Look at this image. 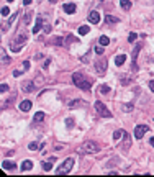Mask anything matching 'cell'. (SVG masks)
<instances>
[{
  "label": "cell",
  "mask_w": 154,
  "mask_h": 177,
  "mask_svg": "<svg viewBox=\"0 0 154 177\" xmlns=\"http://www.w3.org/2000/svg\"><path fill=\"white\" fill-rule=\"evenodd\" d=\"M72 82L79 87L80 90H89V89L92 87V82H90V80H89L85 75L79 74V72H74V74H72Z\"/></svg>",
  "instance_id": "1"
},
{
  "label": "cell",
  "mask_w": 154,
  "mask_h": 177,
  "mask_svg": "<svg viewBox=\"0 0 154 177\" xmlns=\"http://www.w3.org/2000/svg\"><path fill=\"white\" fill-rule=\"evenodd\" d=\"M100 151V146L95 143V141H85L79 148L80 154H97Z\"/></svg>",
  "instance_id": "2"
},
{
  "label": "cell",
  "mask_w": 154,
  "mask_h": 177,
  "mask_svg": "<svg viewBox=\"0 0 154 177\" xmlns=\"http://www.w3.org/2000/svg\"><path fill=\"white\" fill-rule=\"evenodd\" d=\"M25 43H26V35L25 33H18L17 36L12 39V43H10V49H12L13 53H18V51L23 48Z\"/></svg>",
  "instance_id": "3"
},
{
  "label": "cell",
  "mask_w": 154,
  "mask_h": 177,
  "mask_svg": "<svg viewBox=\"0 0 154 177\" xmlns=\"http://www.w3.org/2000/svg\"><path fill=\"white\" fill-rule=\"evenodd\" d=\"M72 166H74V157H67V159L64 161L63 164H61L58 169H56V174H58V176L69 174V172H71V169H72Z\"/></svg>",
  "instance_id": "4"
},
{
  "label": "cell",
  "mask_w": 154,
  "mask_h": 177,
  "mask_svg": "<svg viewBox=\"0 0 154 177\" xmlns=\"http://www.w3.org/2000/svg\"><path fill=\"white\" fill-rule=\"evenodd\" d=\"M94 108H95V111H97V115L98 116H102V118H112V113H110V110L107 108L105 103H102V102L97 100V102L94 103Z\"/></svg>",
  "instance_id": "5"
},
{
  "label": "cell",
  "mask_w": 154,
  "mask_h": 177,
  "mask_svg": "<svg viewBox=\"0 0 154 177\" xmlns=\"http://www.w3.org/2000/svg\"><path fill=\"white\" fill-rule=\"evenodd\" d=\"M107 62L108 61H107L105 58H100L98 61L95 62V72L98 75H103L105 72H107Z\"/></svg>",
  "instance_id": "6"
},
{
  "label": "cell",
  "mask_w": 154,
  "mask_h": 177,
  "mask_svg": "<svg viewBox=\"0 0 154 177\" xmlns=\"http://www.w3.org/2000/svg\"><path fill=\"white\" fill-rule=\"evenodd\" d=\"M148 131H149V126H148V125H136V126H134V133H133V135H134L136 140H141Z\"/></svg>",
  "instance_id": "7"
},
{
  "label": "cell",
  "mask_w": 154,
  "mask_h": 177,
  "mask_svg": "<svg viewBox=\"0 0 154 177\" xmlns=\"http://www.w3.org/2000/svg\"><path fill=\"white\" fill-rule=\"evenodd\" d=\"M89 21L94 23V25H98L100 23V13L97 12V10H92V12L89 13Z\"/></svg>",
  "instance_id": "8"
},
{
  "label": "cell",
  "mask_w": 154,
  "mask_h": 177,
  "mask_svg": "<svg viewBox=\"0 0 154 177\" xmlns=\"http://www.w3.org/2000/svg\"><path fill=\"white\" fill-rule=\"evenodd\" d=\"M21 90L26 92V94H30L31 90H34V82H31V80H26V82L21 84Z\"/></svg>",
  "instance_id": "9"
},
{
  "label": "cell",
  "mask_w": 154,
  "mask_h": 177,
  "mask_svg": "<svg viewBox=\"0 0 154 177\" xmlns=\"http://www.w3.org/2000/svg\"><path fill=\"white\" fill-rule=\"evenodd\" d=\"M63 10H64L66 13H69V15H72V13H75L77 7H75V4H64V5H63Z\"/></svg>",
  "instance_id": "10"
},
{
  "label": "cell",
  "mask_w": 154,
  "mask_h": 177,
  "mask_svg": "<svg viewBox=\"0 0 154 177\" xmlns=\"http://www.w3.org/2000/svg\"><path fill=\"white\" fill-rule=\"evenodd\" d=\"M31 107H33V103L30 102V100H23V102L20 103V110L21 111H30Z\"/></svg>",
  "instance_id": "11"
},
{
  "label": "cell",
  "mask_w": 154,
  "mask_h": 177,
  "mask_svg": "<svg viewBox=\"0 0 154 177\" xmlns=\"http://www.w3.org/2000/svg\"><path fill=\"white\" fill-rule=\"evenodd\" d=\"M20 169L23 171V172H26V171H31V169H33V162H31V161H23V162H21V166H20Z\"/></svg>",
  "instance_id": "12"
},
{
  "label": "cell",
  "mask_w": 154,
  "mask_h": 177,
  "mask_svg": "<svg viewBox=\"0 0 154 177\" xmlns=\"http://www.w3.org/2000/svg\"><path fill=\"white\" fill-rule=\"evenodd\" d=\"M41 28H43V17H38V18H36V25L33 26V33L36 35Z\"/></svg>",
  "instance_id": "13"
},
{
  "label": "cell",
  "mask_w": 154,
  "mask_h": 177,
  "mask_svg": "<svg viewBox=\"0 0 154 177\" xmlns=\"http://www.w3.org/2000/svg\"><path fill=\"white\" fill-rule=\"evenodd\" d=\"M125 61H126V56H125V54H118L117 58H115V64H117V66H123V64H125Z\"/></svg>",
  "instance_id": "14"
},
{
  "label": "cell",
  "mask_w": 154,
  "mask_h": 177,
  "mask_svg": "<svg viewBox=\"0 0 154 177\" xmlns=\"http://www.w3.org/2000/svg\"><path fill=\"white\" fill-rule=\"evenodd\" d=\"M2 167L4 169H15L17 164H15L13 161H4V162H2Z\"/></svg>",
  "instance_id": "15"
},
{
  "label": "cell",
  "mask_w": 154,
  "mask_h": 177,
  "mask_svg": "<svg viewBox=\"0 0 154 177\" xmlns=\"http://www.w3.org/2000/svg\"><path fill=\"white\" fill-rule=\"evenodd\" d=\"M41 167H43V171H44V172H48V171H51V169H53V161H43V164H41Z\"/></svg>",
  "instance_id": "16"
},
{
  "label": "cell",
  "mask_w": 154,
  "mask_h": 177,
  "mask_svg": "<svg viewBox=\"0 0 154 177\" xmlns=\"http://www.w3.org/2000/svg\"><path fill=\"white\" fill-rule=\"evenodd\" d=\"M120 7L123 10H129L131 8V0H120Z\"/></svg>",
  "instance_id": "17"
},
{
  "label": "cell",
  "mask_w": 154,
  "mask_h": 177,
  "mask_svg": "<svg viewBox=\"0 0 154 177\" xmlns=\"http://www.w3.org/2000/svg\"><path fill=\"white\" fill-rule=\"evenodd\" d=\"M105 23H120V18H117V17H112V15H107L105 17Z\"/></svg>",
  "instance_id": "18"
},
{
  "label": "cell",
  "mask_w": 154,
  "mask_h": 177,
  "mask_svg": "<svg viewBox=\"0 0 154 177\" xmlns=\"http://www.w3.org/2000/svg\"><path fill=\"white\" fill-rule=\"evenodd\" d=\"M133 108H134V105L131 102L123 103V105H121V111H133Z\"/></svg>",
  "instance_id": "19"
},
{
  "label": "cell",
  "mask_w": 154,
  "mask_h": 177,
  "mask_svg": "<svg viewBox=\"0 0 154 177\" xmlns=\"http://www.w3.org/2000/svg\"><path fill=\"white\" fill-rule=\"evenodd\" d=\"M46 118V115L43 113V111H38V113H34V116H33V120L36 121V123H39V121H43V120Z\"/></svg>",
  "instance_id": "20"
},
{
  "label": "cell",
  "mask_w": 154,
  "mask_h": 177,
  "mask_svg": "<svg viewBox=\"0 0 154 177\" xmlns=\"http://www.w3.org/2000/svg\"><path fill=\"white\" fill-rule=\"evenodd\" d=\"M98 43H100L102 46H107V44H110V38L105 36V35H102V36L98 38Z\"/></svg>",
  "instance_id": "21"
},
{
  "label": "cell",
  "mask_w": 154,
  "mask_h": 177,
  "mask_svg": "<svg viewBox=\"0 0 154 177\" xmlns=\"http://www.w3.org/2000/svg\"><path fill=\"white\" fill-rule=\"evenodd\" d=\"M98 92H100L102 95H108L110 87H108V85H105V84H103V85H100V87H98Z\"/></svg>",
  "instance_id": "22"
},
{
  "label": "cell",
  "mask_w": 154,
  "mask_h": 177,
  "mask_svg": "<svg viewBox=\"0 0 154 177\" xmlns=\"http://www.w3.org/2000/svg\"><path fill=\"white\" fill-rule=\"evenodd\" d=\"M39 148H41V144L36 143V141H33V143L28 144V149H30V151H36V149H39Z\"/></svg>",
  "instance_id": "23"
},
{
  "label": "cell",
  "mask_w": 154,
  "mask_h": 177,
  "mask_svg": "<svg viewBox=\"0 0 154 177\" xmlns=\"http://www.w3.org/2000/svg\"><path fill=\"white\" fill-rule=\"evenodd\" d=\"M121 136H123V130H117V131L113 133V140L118 141V140L121 138Z\"/></svg>",
  "instance_id": "24"
},
{
  "label": "cell",
  "mask_w": 154,
  "mask_h": 177,
  "mask_svg": "<svg viewBox=\"0 0 154 177\" xmlns=\"http://www.w3.org/2000/svg\"><path fill=\"white\" fill-rule=\"evenodd\" d=\"M0 13H2V17H8V15H10V8H8V7H2Z\"/></svg>",
  "instance_id": "25"
},
{
  "label": "cell",
  "mask_w": 154,
  "mask_h": 177,
  "mask_svg": "<svg viewBox=\"0 0 154 177\" xmlns=\"http://www.w3.org/2000/svg\"><path fill=\"white\" fill-rule=\"evenodd\" d=\"M89 31H90V28H89V26H85V25L79 28V33H80V35H87Z\"/></svg>",
  "instance_id": "26"
},
{
  "label": "cell",
  "mask_w": 154,
  "mask_h": 177,
  "mask_svg": "<svg viewBox=\"0 0 154 177\" xmlns=\"http://www.w3.org/2000/svg\"><path fill=\"white\" fill-rule=\"evenodd\" d=\"M31 17H33V15H31V12H26V13H25V25H30Z\"/></svg>",
  "instance_id": "27"
},
{
  "label": "cell",
  "mask_w": 154,
  "mask_h": 177,
  "mask_svg": "<svg viewBox=\"0 0 154 177\" xmlns=\"http://www.w3.org/2000/svg\"><path fill=\"white\" fill-rule=\"evenodd\" d=\"M94 51H95L97 54H103V46H102V44L95 46V48H94Z\"/></svg>",
  "instance_id": "28"
},
{
  "label": "cell",
  "mask_w": 154,
  "mask_h": 177,
  "mask_svg": "<svg viewBox=\"0 0 154 177\" xmlns=\"http://www.w3.org/2000/svg\"><path fill=\"white\" fill-rule=\"evenodd\" d=\"M2 53H4V54H2V62H4V64H8L10 58H8V56H5V51L4 49H2Z\"/></svg>",
  "instance_id": "29"
},
{
  "label": "cell",
  "mask_w": 154,
  "mask_h": 177,
  "mask_svg": "<svg viewBox=\"0 0 154 177\" xmlns=\"http://www.w3.org/2000/svg\"><path fill=\"white\" fill-rule=\"evenodd\" d=\"M136 38H138V35H136V33H129L128 41H129V43H134V41H136Z\"/></svg>",
  "instance_id": "30"
},
{
  "label": "cell",
  "mask_w": 154,
  "mask_h": 177,
  "mask_svg": "<svg viewBox=\"0 0 154 177\" xmlns=\"http://www.w3.org/2000/svg\"><path fill=\"white\" fill-rule=\"evenodd\" d=\"M79 103H82V102H80V100H72V102H69V107H72V108L79 107Z\"/></svg>",
  "instance_id": "31"
},
{
  "label": "cell",
  "mask_w": 154,
  "mask_h": 177,
  "mask_svg": "<svg viewBox=\"0 0 154 177\" xmlns=\"http://www.w3.org/2000/svg\"><path fill=\"white\" fill-rule=\"evenodd\" d=\"M74 39H75V38H74V36H72V35H69V36H67V38H66V44H71V43H72V41H74Z\"/></svg>",
  "instance_id": "32"
},
{
  "label": "cell",
  "mask_w": 154,
  "mask_h": 177,
  "mask_svg": "<svg viewBox=\"0 0 154 177\" xmlns=\"http://www.w3.org/2000/svg\"><path fill=\"white\" fill-rule=\"evenodd\" d=\"M54 44H58V46H61V44H64V41H63V38H56V39H54Z\"/></svg>",
  "instance_id": "33"
},
{
  "label": "cell",
  "mask_w": 154,
  "mask_h": 177,
  "mask_svg": "<svg viewBox=\"0 0 154 177\" xmlns=\"http://www.w3.org/2000/svg\"><path fill=\"white\" fill-rule=\"evenodd\" d=\"M8 89H10V87L7 85V84H2V85H0V90H2V92H8Z\"/></svg>",
  "instance_id": "34"
},
{
  "label": "cell",
  "mask_w": 154,
  "mask_h": 177,
  "mask_svg": "<svg viewBox=\"0 0 154 177\" xmlns=\"http://www.w3.org/2000/svg\"><path fill=\"white\" fill-rule=\"evenodd\" d=\"M66 125H67V126H74V120H72V118H67L66 120Z\"/></svg>",
  "instance_id": "35"
},
{
  "label": "cell",
  "mask_w": 154,
  "mask_h": 177,
  "mask_svg": "<svg viewBox=\"0 0 154 177\" xmlns=\"http://www.w3.org/2000/svg\"><path fill=\"white\" fill-rule=\"evenodd\" d=\"M121 84H123V85H128V84H129V79L128 77H125V79L121 77Z\"/></svg>",
  "instance_id": "36"
},
{
  "label": "cell",
  "mask_w": 154,
  "mask_h": 177,
  "mask_svg": "<svg viewBox=\"0 0 154 177\" xmlns=\"http://www.w3.org/2000/svg\"><path fill=\"white\" fill-rule=\"evenodd\" d=\"M28 69H30V62L25 61V62H23V71H28Z\"/></svg>",
  "instance_id": "37"
},
{
  "label": "cell",
  "mask_w": 154,
  "mask_h": 177,
  "mask_svg": "<svg viewBox=\"0 0 154 177\" xmlns=\"http://www.w3.org/2000/svg\"><path fill=\"white\" fill-rule=\"evenodd\" d=\"M44 33H51V26L49 25H44Z\"/></svg>",
  "instance_id": "38"
},
{
  "label": "cell",
  "mask_w": 154,
  "mask_h": 177,
  "mask_svg": "<svg viewBox=\"0 0 154 177\" xmlns=\"http://www.w3.org/2000/svg\"><path fill=\"white\" fill-rule=\"evenodd\" d=\"M149 89L151 92H154V80H149Z\"/></svg>",
  "instance_id": "39"
},
{
  "label": "cell",
  "mask_w": 154,
  "mask_h": 177,
  "mask_svg": "<svg viewBox=\"0 0 154 177\" xmlns=\"http://www.w3.org/2000/svg\"><path fill=\"white\" fill-rule=\"evenodd\" d=\"M49 62H51V59H46V62H44V66H43V67H44V69H46V67H48V64H49Z\"/></svg>",
  "instance_id": "40"
},
{
  "label": "cell",
  "mask_w": 154,
  "mask_h": 177,
  "mask_svg": "<svg viewBox=\"0 0 154 177\" xmlns=\"http://www.w3.org/2000/svg\"><path fill=\"white\" fill-rule=\"evenodd\" d=\"M31 4V0H23V5H30Z\"/></svg>",
  "instance_id": "41"
},
{
  "label": "cell",
  "mask_w": 154,
  "mask_h": 177,
  "mask_svg": "<svg viewBox=\"0 0 154 177\" xmlns=\"http://www.w3.org/2000/svg\"><path fill=\"white\" fill-rule=\"evenodd\" d=\"M149 144H151V146H154V138H151V140H149Z\"/></svg>",
  "instance_id": "42"
},
{
  "label": "cell",
  "mask_w": 154,
  "mask_h": 177,
  "mask_svg": "<svg viewBox=\"0 0 154 177\" xmlns=\"http://www.w3.org/2000/svg\"><path fill=\"white\" fill-rule=\"evenodd\" d=\"M7 2H15V0H7Z\"/></svg>",
  "instance_id": "43"
}]
</instances>
